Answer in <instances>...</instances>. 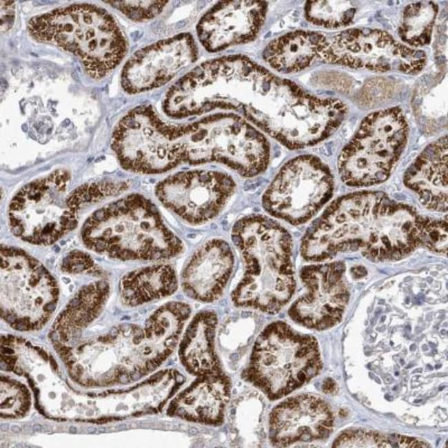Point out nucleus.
<instances>
[{"label":"nucleus","mask_w":448,"mask_h":448,"mask_svg":"<svg viewBox=\"0 0 448 448\" xmlns=\"http://www.w3.org/2000/svg\"><path fill=\"white\" fill-rule=\"evenodd\" d=\"M229 391L230 384L226 377L207 374L190 391L188 403L191 417L207 424L221 423Z\"/></svg>","instance_id":"obj_20"},{"label":"nucleus","mask_w":448,"mask_h":448,"mask_svg":"<svg viewBox=\"0 0 448 448\" xmlns=\"http://www.w3.org/2000/svg\"><path fill=\"white\" fill-rule=\"evenodd\" d=\"M35 407L39 411V412L41 414H44V412H43V409L41 408V407L38 404H36Z\"/></svg>","instance_id":"obj_45"},{"label":"nucleus","mask_w":448,"mask_h":448,"mask_svg":"<svg viewBox=\"0 0 448 448\" xmlns=\"http://www.w3.org/2000/svg\"><path fill=\"white\" fill-rule=\"evenodd\" d=\"M333 425L328 405L314 395L302 394L288 398L272 410L269 438L275 447H287L298 441L325 438Z\"/></svg>","instance_id":"obj_14"},{"label":"nucleus","mask_w":448,"mask_h":448,"mask_svg":"<svg viewBox=\"0 0 448 448\" xmlns=\"http://www.w3.org/2000/svg\"><path fill=\"white\" fill-rule=\"evenodd\" d=\"M128 187L126 182L103 181L82 185L70 193L72 205L79 210L87 203L100 201L119 194Z\"/></svg>","instance_id":"obj_23"},{"label":"nucleus","mask_w":448,"mask_h":448,"mask_svg":"<svg viewBox=\"0 0 448 448\" xmlns=\"http://www.w3.org/2000/svg\"><path fill=\"white\" fill-rule=\"evenodd\" d=\"M234 265L231 247L225 241L213 238L193 254L181 276L184 292L202 302H212L222 294Z\"/></svg>","instance_id":"obj_15"},{"label":"nucleus","mask_w":448,"mask_h":448,"mask_svg":"<svg viewBox=\"0 0 448 448\" xmlns=\"http://www.w3.org/2000/svg\"><path fill=\"white\" fill-rule=\"evenodd\" d=\"M60 356L63 360H66L68 358H70L71 356H72V354L70 350H68L65 352L60 354Z\"/></svg>","instance_id":"obj_29"},{"label":"nucleus","mask_w":448,"mask_h":448,"mask_svg":"<svg viewBox=\"0 0 448 448\" xmlns=\"http://www.w3.org/2000/svg\"><path fill=\"white\" fill-rule=\"evenodd\" d=\"M87 431H88L89 434H94V433L96 431V429H95L94 427H88V428L87 429Z\"/></svg>","instance_id":"obj_44"},{"label":"nucleus","mask_w":448,"mask_h":448,"mask_svg":"<svg viewBox=\"0 0 448 448\" xmlns=\"http://www.w3.org/2000/svg\"><path fill=\"white\" fill-rule=\"evenodd\" d=\"M10 429H11V431L12 432H14V433H19L21 431L20 427H19L18 425H12L11 427H10Z\"/></svg>","instance_id":"obj_36"},{"label":"nucleus","mask_w":448,"mask_h":448,"mask_svg":"<svg viewBox=\"0 0 448 448\" xmlns=\"http://www.w3.org/2000/svg\"><path fill=\"white\" fill-rule=\"evenodd\" d=\"M32 429H33L34 431L41 432V431H42V430H43V427H42L40 424H38V423H37V424H34V425H33V426H32Z\"/></svg>","instance_id":"obj_35"},{"label":"nucleus","mask_w":448,"mask_h":448,"mask_svg":"<svg viewBox=\"0 0 448 448\" xmlns=\"http://www.w3.org/2000/svg\"><path fill=\"white\" fill-rule=\"evenodd\" d=\"M231 237L244 263L232 301L238 307L278 313L296 289L289 233L268 216L252 214L234 223Z\"/></svg>","instance_id":"obj_2"},{"label":"nucleus","mask_w":448,"mask_h":448,"mask_svg":"<svg viewBox=\"0 0 448 448\" xmlns=\"http://www.w3.org/2000/svg\"><path fill=\"white\" fill-rule=\"evenodd\" d=\"M39 354L43 358L44 360L48 361L49 360L50 356H48L47 353L43 349L39 350Z\"/></svg>","instance_id":"obj_33"},{"label":"nucleus","mask_w":448,"mask_h":448,"mask_svg":"<svg viewBox=\"0 0 448 448\" xmlns=\"http://www.w3.org/2000/svg\"><path fill=\"white\" fill-rule=\"evenodd\" d=\"M94 263L90 256L78 250L71 252L64 259L62 263V270L69 273L84 272L93 268Z\"/></svg>","instance_id":"obj_25"},{"label":"nucleus","mask_w":448,"mask_h":448,"mask_svg":"<svg viewBox=\"0 0 448 448\" xmlns=\"http://www.w3.org/2000/svg\"><path fill=\"white\" fill-rule=\"evenodd\" d=\"M28 30L36 41L77 57L93 79L109 74L127 51L126 39L115 19L92 4H74L34 17Z\"/></svg>","instance_id":"obj_4"},{"label":"nucleus","mask_w":448,"mask_h":448,"mask_svg":"<svg viewBox=\"0 0 448 448\" xmlns=\"http://www.w3.org/2000/svg\"><path fill=\"white\" fill-rule=\"evenodd\" d=\"M9 429V425L8 424H3L1 426V429L3 431H7Z\"/></svg>","instance_id":"obj_42"},{"label":"nucleus","mask_w":448,"mask_h":448,"mask_svg":"<svg viewBox=\"0 0 448 448\" xmlns=\"http://www.w3.org/2000/svg\"><path fill=\"white\" fill-rule=\"evenodd\" d=\"M75 371L79 375H81L83 373L84 369L82 365L77 364L75 366Z\"/></svg>","instance_id":"obj_34"},{"label":"nucleus","mask_w":448,"mask_h":448,"mask_svg":"<svg viewBox=\"0 0 448 448\" xmlns=\"http://www.w3.org/2000/svg\"><path fill=\"white\" fill-rule=\"evenodd\" d=\"M337 387L334 380L330 378H326L323 385V390L325 394H333Z\"/></svg>","instance_id":"obj_27"},{"label":"nucleus","mask_w":448,"mask_h":448,"mask_svg":"<svg viewBox=\"0 0 448 448\" xmlns=\"http://www.w3.org/2000/svg\"><path fill=\"white\" fill-rule=\"evenodd\" d=\"M13 371L17 375H21L23 374V369L19 367H14Z\"/></svg>","instance_id":"obj_38"},{"label":"nucleus","mask_w":448,"mask_h":448,"mask_svg":"<svg viewBox=\"0 0 448 448\" xmlns=\"http://www.w3.org/2000/svg\"><path fill=\"white\" fill-rule=\"evenodd\" d=\"M14 3L13 1H1V30L2 31H7L13 25Z\"/></svg>","instance_id":"obj_26"},{"label":"nucleus","mask_w":448,"mask_h":448,"mask_svg":"<svg viewBox=\"0 0 448 448\" xmlns=\"http://www.w3.org/2000/svg\"><path fill=\"white\" fill-rule=\"evenodd\" d=\"M321 369L316 340L276 321L256 338L245 376L268 398L276 400L310 380Z\"/></svg>","instance_id":"obj_5"},{"label":"nucleus","mask_w":448,"mask_h":448,"mask_svg":"<svg viewBox=\"0 0 448 448\" xmlns=\"http://www.w3.org/2000/svg\"><path fill=\"white\" fill-rule=\"evenodd\" d=\"M30 406L22 403L21 406L20 407V410H21L23 412H27L29 410Z\"/></svg>","instance_id":"obj_39"},{"label":"nucleus","mask_w":448,"mask_h":448,"mask_svg":"<svg viewBox=\"0 0 448 448\" xmlns=\"http://www.w3.org/2000/svg\"><path fill=\"white\" fill-rule=\"evenodd\" d=\"M236 190L234 179L214 170H195L172 174L155 188L160 202L185 222L199 225L223 210Z\"/></svg>","instance_id":"obj_10"},{"label":"nucleus","mask_w":448,"mask_h":448,"mask_svg":"<svg viewBox=\"0 0 448 448\" xmlns=\"http://www.w3.org/2000/svg\"><path fill=\"white\" fill-rule=\"evenodd\" d=\"M177 287L178 278L174 269L165 264L131 272L121 281L123 299L132 306L169 296Z\"/></svg>","instance_id":"obj_18"},{"label":"nucleus","mask_w":448,"mask_h":448,"mask_svg":"<svg viewBox=\"0 0 448 448\" xmlns=\"http://www.w3.org/2000/svg\"><path fill=\"white\" fill-rule=\"evenodd\" d=\"M334 179L318 157L302 155L286 162L262 197L265 210L292 225L311 219L331 198Z\"/></svg>","instance_id":"obj_8"},{"label":"nucleus","mask_w":448,"mask_h":448,"mask_svg":"<svg viewBox=\"0 0 448 448\" xmlns=\"http://www.w3.org/2000/svg\"><path fill=\"white\" fill-rule=\"evenodd\" d=\"M130 19L143 21L159 15L167 1H105Z\"/></svg>","instance_id":"obj_24"},{"label":"nucleus","mask_w":448,"mask_h":448,"mask_svg":"<svg viewBox=\"0 0 448 448\" xmlns=\"http://www.w3.org/2000/svg\"><path fill=\"white\" fill-rule=\"evenodd\" d=\"M49 361H50V363L51 367H52L54 369H57V367H58V365H57L56 360L54 359V358H53L52 356H50V357H49Z\"/></svg>","instance_id":"obj_30"},{"label":"nucleus","mask_w":448,"mask_h":448,"mask_svg":"<svg viewBox=\"0 0 448 448\" xmlns=\"http://www.w3.org/2000/svg\"><path fill=\"white\" fill-rule=\"evenodd\" d=\"M1 360H3V361L8 364V365H14L16 363L17 357H13V356H1Z\"/></svg>","instance_id":"obj_28"},{"label":"nucleus","mask_w":448,"mask_h":448,"mask_svg":"<svg viewBox=\"0 0 448 448\" xmlns=\"http://www.w3.org/2000/svg\"><path fill=\"white\" fill-rule=\"evenodd\" d=\"M345 271V266L340 261L304 267L301 278L307 292L290 307V318L318 330L340 323L349 296Z\"/></svg>","instance_id":"obj_11"},{"label":"nucleus","mask_w":448,"mask_h":448,"mask_svg":"<svg viewBox=\"0 0 448 448\" xmlns=\"http://www.w3.org/2000/svg\"><path fill=\"white\" fill-rule=\"evenodd\" d=\"M146 367L148 369V371H152L154 369V364L153 362H147L146 363Z\"/></svg>","instance_id":"obj_37"},{"label":"nucleus","mask_w":448,"mask_h":448,"mask_svg":"<svg viewBox=\"0 0 448 448\" xmlns=\"http://www.w3.org/2000/svg\"><path fill=\"white\" fill-rule=\"evenodd\" d=\"M77 431V429L74 426H70L69 428V432L71 434H75Z\"/></svg>","instance_id":"obj_41"},{"label":"nucleus","mask_w":448,"mask_h":448,"mask_svg":"<svg viewBox=\"0 0 448 448\" xmlns=\"http://www.w3.org/2000/svg\"><path fill=\"white\" fill-rule=\"evenodd\" d=\"M28 383H29V385H30L32 388H34V384L33 380H32V379H30V378L28 379Z\"/></svg>","instance_id":"obj_46"},{"label":"nucleus","mask_w":448,"mask_h":448,"mask_svg":"<svg viewBox=\"0 0 448 448\" xmlns=\"http://www.w3.org/2000/svg\"><path fill=\"white\" fill-rule=\"evenodd\" d=\"M405 185L416 192L427 208L447 210V137L427 145L407 169Z\"/></svg>","instance_id":"obj_16"},{"label":"nucleus","mask_w":448,"mask_h":448,"mask_svg":"<svg viewBox=\"0 0 448 448\" xmlns=\"http://www.w3.org/2000/svg\"><path fill=\"white\" fill-rule=\"evenodd\" d=\"M139 377L140 376L138 374V373L134 372L131 374V378L134 380L139 379Z\"/></svg>","instance_id":"obj_40"},{"label":"nucleus","mask_w":448,"mask_h":448,"mask_svg":"<svg viewBox=\"0 0 448 448\" xmlns=\"http://www.w3.org/2000/svg\"><path fill=\"white\" fill-rule=\"evenodd\" d=\"M119 380L121 383H125L128 381V376L126 374L121 373L119 375Z\"/></svg>","instance_id":"obj_31"},{"label":"nucleus","mask_w":448,"mask_h":448,"mask_svg":"<svg viewBox=\"0 0 448 448\" xmlns=\"http://www.w3.org/2000/svg\"><path fill=\"white\" fill-rule=\"evenodd\" d=\"M319 59L332 64L375 72L420 71L425 52L407 47L380 30L352 28L326 37Z\"/></svg>","instance_id":"obj_9"},{"label":"nucleus","mask_w":448,"mask_h":448,"mask_svg":"<svg viewBox=\"0 0 448 448\" xmlns=\"http://www.w3.org/2000/svg\"><path fill=\"white\" fill-rule=\"evenodd\" d=\"M198 48L190 33H181L136 51L125 63L121 85L128 94L160 87L194 63Z\"/></svg>","instance_id":"obj_12"},{"label":"nucleus","mask_w":448,"mask_h":448,"mask_svg":"<svg viewBox=\"0 0 448 448\" xmlns=\"http://www.w3.org/2000/svg\"><path fill=\"white\" fill-rule=\"evenodd\" d=\"M1 352L9 354H12L14 353L12 349L5 346L3 347V346H1Z\"/></svg>","instance_id":"obj_32"},{"label":"nucleus","mask_w":448,"mask_h":448,"mask_svg":"<svg viewBox=\"0 0 448 448\" xmlns=\"http://www.w3.org/2000/svg\"><path fill=\"white\" fill-rule=\"evenodd\" d=\"M326 39L320 32L296 30L271 41L263 57L274 69L283 73L301 71L319 59Z\"/></svg>","instance_id":"obj_17"},{"label":"nucleus","mask_w":448,"mask_h":448,"mask_svg":"<svg viewBox=\"0 0 448 448\" xmlns=\"http://www.w3.org/2000/svg\"><path fill=\"white\" fill-rule=\"evenodd\" d=\"M437 6L431 2H418L404 10L399 34L403 41L414 47L429 43L437 13Z\"/></svg>","instance_id":"obj_21"},{"label":"nucleus","mask_w":448,"mask_h":448,"mask_svg":"<svg viewBox=\"0 0 448 448\" xmlns=\"http://www.w3.org/2000/svg\"><path fill=\"white\" fill-rule=\"evenodd\" d=\"M81 237L88 249L122 261L169 259L184 249L156 206L136 194L93 212L83 225Z\"/></svg>","instance_id":"obj_3"},{"label":"nucleus","mask_w":448,"mask_h":448,"mask_svg":"<svg viewBox=\"0 0 448 448\" xmlns=\"http://www.w3.org/2000/svg\"><path fill=\"white\" fill-rule=\"evenodd\" d=\"M429 220L381 192L348 194L332 202L308 230L301 253L310 261L355 251L371 261L398 260L425 246Z\"/></svg>","instance_id":"obj_1"},{"label":"nucleus","mask_w":448,"mask_h":448,"mask_svg":"<svg viewBox=\"0 0 448 448\" xmlns=\"http://www.w3.org/2000/svg\"><path fill=\"white\" fill-rule=\"evenodd\" d=\"M356 13L354 6L347 1H308L305 16L310 23L324 28L346 26Z\"/></svg>","instance_id":"obj_22"},{"label":"nucleus","mask_w":448,"mask_h":448,"mask_svg":"<svg viewBox=\"0 0 448 448\" xmlns=\"http://www.w3.org/2000/svg\"><path fill=\"white\" fill-rule=\"evenodd\" d=\"M216 325L214 313L203 312L194 317L186 332L182 347L195 373L212 374L219 369L214 345Z\"/></svg>","instance_id":"obj_19"},{"label":"nucleus","mask_w":448,"mask_h":448,"mask_svg":"<svg viewBox=\"0 0 448 448\" xmlns=\"http://www.w3.org/2000/svg\"><path fill=\"white\" fill-rule=\"evenodd\" d=\"M1 416L2 418H15V416L12 414H1Z\"/></svg>","instance_id":"obj_43"},{"label":"nucleus","mask_w":448,"mask_h":448,"mask_svg":"<svg viewBox=\"0 0 448 448\" xmlns=\"http://www.w3.org/2000/svg\"><path fill=\"white\" fill-rule=\"evenodd\" d=\"M408 133L407 122L399 108L369 114L338 156L342 181L354 187L386 181L405 147Z\"/></svg>","instance_id":"obj_6"},{"label":"nucleus","mask_w":448,"mask_h":448,"mask_svg":"<svg viewBox=\"0 0 448 448\" xmlns=\"http://www.w3.org/2000/svg\"><path fill=\"white\" fill-rule=\"evenodd\" d=\"M70 175L64 169L25 185L10 201L9 225L14 236L36 245H50L77 225L68 203Z\"/></svg>","instance_id":"obj_7"},{"label":"nucleus","mask_w":448,"mask_h":448,"mask_svg":"<svg viewBox=\"0 0 448 448\" xmlns=\"http://www.w3.org/2000/svg\"><path fill=\"white\" fill-rule=\"evenodd\" d=\"M267 11L263 1H221L198 21V40L211 52L250 42L261 30Z\"/></svg>","instance_id":"obj_13"}]
</instances>
